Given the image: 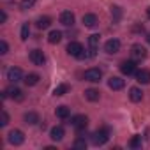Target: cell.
<instances>
[{
  "instance_id": "6da1fadb",
  "label": "cell",
  "mask_w": 150,
  "mask_h": 150,
  "mask_svg": "<svg viewBox=\"0 0 150 150\" xmlns=\"http://www.w3.org/2000/svg\"><path fill=\"white\" fill-rule=\"evenodd\" d=\"M108 138H110V129H108V127H103V129L96 131V132L90 136V141H92L96 146H101V145H104V143L108 141Z\"/></svg>"
},
{
  "instance_id": "7a4b0ae2",
  "label": "cell",
  "mask_w": 150,
  "mask_h": 150,
  "mask_svg": "<svg viewBox=\"0 0 150 150\" xmlns=\"http://www.w3.org/2000/svg\"><path fill=\"white\" fill-rule=\"evenodd\" d=\"M67 53H69L71 57H76V58H87V57H88V55L85 53L83 46H81L80 42H76V41H72V42L67 44Z\"/></svg>"
},
{
  "instance_id": "3957f363",
  "label": "cell",
  "mask_w": 150,
  "mask_h": 150,
  "mask_svg": "<svg viewBox=\"0 0 150 150\" xmlns=\"http://www.w3.org/2000/svg\"><path fill=\"white\" fill-rule=\"evenodd\" d=\"M83 78H85L87 81L99 83V81H101V78H103V71H101V69H96V67L87 69V71H85V74H83Z\"/></svg>"
},
{
  "instance_id": "277c9868",
  "label": "cell",
  "mask_w": 150,
  "mask_h": 150,
  "mask_svg": "<svg viewBox=\"0 0 150 150\" xmlns=\"http://www.w3.org/2000/svg\"><path fill=\"white\" fill-rule=\"evenodd\" d=\"M2 97H4V99L11 97V99H14V101H23V92H21L18 87H9V88L4 90Z\"/></svg>"
},
{
  "instance_id": "5b68a950",
  "label": "cell",
  "mask_w": 150,
  "mask_h": 150,
  "mask_svg": "<svg viewBox=\"0 0 150 150\" xmlns=\"http://www.w3.org/2000/svg\"><path fill=\"white\" fill-rule=\"evenodd\" d=\"M72 127H76L78 131H81V129H85L87 127V124H88V118H87V115H76V117H72L71 118V122H69Z\"/></svg>"
},
{
  "instance_id": "8992f818",
  "label": "cell",
  "mask_w": 150,
  "mask_h": 150,
  "mask_svg": "<svg viewBox=\"0 0 150 150\" xmlns=\"http://www.w3.org/2000/svg\"><path fill=\"white\" fill-rule=\"evenodd\" d=\"M7 141L11 143V145H21L23 141H25V134L21 132V131H18V129H14V131H11L9 132V136H7Z\"/></svg>"
},
{
  "instance_id": "52a82bcc",
  "label": "cell",
  "mask_w": 150,
  "mask_h": 150,
  "mask_svg": "<svg viewBox=\"0 0 150 150\" xmlns=\"http://www.w3.org/2000/svg\"><path fill=\"white\" fill-rule=\"evenodd\" d=\"M120 71L125 74V76L136 74V62H134V60H124V62L120 64Z\"/></svg>"
},
{
  "instance_id": "ba28073f",
  "label": "cell",
  "mask_w": 150,
  "mask_h": 150,
  "mask_svg": "<svg viewBox=\"0 0 150 150\" xmlns=\"http://www.w3.org/2000/svg\"><path fill=\"white\" fill-rule=\"evenodd\" d=\"M104 51H106L108 55H115V53H118V51H120V41H118V39H110V41H106V44H104Z\"/></svg>"
},
{
  "instance_id": "9c48e42d",
  "label": "cell",
  "mask_w": 150,
  "mask_h": 150,
  "mask_svg": "<svg viewBox=\"0 0 150 150\" xmlns=\"http://www.w3.org/2000/svg\"><path fill=\"white\" fill-rule=\"evenodd\" d=\"M21 78H23V72H21L20 67H11V69L7 71V80H9L11 83H18Z\"/></svg>"
},
{
  "instance_id": "30bf717a",
  "label": "cell",
  "mask_w": 150,
  "mask_h": 150,
  "mask_svg": "<svg viewBox=\"0 0 150 150\" xmlns=\"http://www.w3.org/2000/svg\"><path fill=\"white\" fill-rule=\"evenodd\" d=\"M131 57H132L134 60H143V58L146 57V50H145L141 44H134V46L131 48Z\"/></svg>"
},
{
  "instance_id": "8fae6325",
  "label": "cell",
  "mask_w": 150,
  "mask_h": 150,
  "mask_svg": "<svg viewBox=\"0 0 150 150\" xmlns=\"http://www.w3.org/2000/svg\"><path fill=\"white\" fill-rule=\"evenodd\" d=\"M30 60H32V64H35V65H44L46 57H44V53H42L41 50H32V51H30Z\"/></svg>"
},
{
  "instance_id": "7c38bea8",
  "label": "cell",
  "mask_w": 150,
  "mask_h": 150,
  "mask_svg": "<svg viewBox=\"0 0 150 150\" xmlns=\"http://www.w3.org/2000/svg\"><path fill=\"white\" fill-rule=\"evenodd\" d=\"M136 80H138V83L148 85V83H150V71H148V69H141V71H136Z\"/></svg>"
},
{
  "instance_id": "4fadbf2b",
  "label": "cell",
  "mask_w": 150,
  "mask_h": 150,
  "mask_svg": "<svg viewBox=\"0 0 150 150\" xmlns=\"http://www.w3.org/2000/svg\"><path fill=\"white\" fill-rule=\"evenodd\" d=\"M97 23H99V20H97V16H96V14L88 13V14H85V16H83V25H85V27L94 28V27H97Z\"/></svg>"
},
{
  "instance_id": "5bb4252c",
  "label": "cell",
  "mask_w": 150,
  "mask_h": 150,
  "mask_svg": "<svg viewBox=\"0 0 150 150\" xmlns=\"http://www.w3.org/2000/svg\"><path fill=\"white\" fill-rule=\"evenodd\" d=\"M124 85H125L124 80L118 78V76H113V78H110V81H108V87H110L111 90H122Z\"/></svg>"
},
{
  "instance_id": "9a60e30c",
  "label": "cell",
  "mask_w": 150,
  "mask_h": 150,
  "mask_svg": "<svg viewBox=\"0 0 150 150\" xmlns=\"http://www.w3.org/2000/svg\"><path fill=\"white\" fill-rule=\"evenodd\" d=\"M60 23L65 25V27H71V25L74 23V14H72L71 11H64V13L60 14Z\"/></svg>"
},
{
  "instance_id": "2e32d148",
  "label": "cell",
  "mask_w": 150,
  "mask_h": 150,
  "mask_svg": "<svg viewBox=\"0 0 150 150\" xmlns=\"http://www.w3.org/2000/svg\"><path fill=\"white\" fill-rule=\"evenodd\" d=\"M129 99H131L132 103H139V101L143 99V92H141V88L132 87V88L129 90Z\"/></svg>"
},
{
  "instance_id": "e0dca14e",
  "label": "cell",
  "mask_w": 150,
  "mask_h": 150,
  "mask_svg": "<svg viewBox=\"0 0 150 150\" xmlns=\"http://www.w3.org/2000/svg\"><path fill=\"white\" fill-rule=\"evenodd\" d=\"M99 35L97 34H94V35H90L88 37V46H90V57H94L96 55V50H97V46H99Z\"/></svg>"
},
{
  "instance_id": "ac0fdd59",
  "label": "cell",
  "mask_w": 150,
  "mask_h": 150,
  "mask_svg": "<svg viewBox=\"0 0 150 150\" xmlns=\"http://www.w3.org/2000/svg\"><path fill=\"white\" fill-rule=\"evenodd\" d=\"M50 138H51L53 141H60V139L64 138V127H60V125L53 127V129L50 131Z\"/></svg>"
},
{
  "instance_id": "d6986e66",
  "label": "cell",
  "mask_w": 150,
  "mask_h": 150,
  "mask_svg": "<svg viewBox=\"0 0 150 150\" xmlns=\"http://www.w3.org/2000/svg\"><path fill=\"white\" fill-rule=\"evenodd\" d=\"M39 80H41V78H39V74L32 72V74H27L23 81H25V85H27V87H34V85H37V83H39Z\"/></svg>"
},
{
  "instance_id": "ffe728a7",
  "label": "cell",
  "mask_w": 150,
  "mask_h": 150,
  "mask_svg": "<svg viewBox=\"0 0 150 150\" xmlns=\"http://www.w3.org/2000/svg\"><path fill=\"white\" fill-rule=\"evenodd\" d=\"M55 115H57L58 118L65 120V118H69V117H71V110H69L67 106H58V108L55 110Z\"/></svg>"
},
{
  "instance_id": "44dd1931",
  "label": "cell",
  "mask_w": 150,
  "mask_h": 150,
  "mask_svg": "<svg viewBox=\"0 0 150 150\" xmlns=\"http://www.w3.org/2000/svg\"><path fill=\"white\" fill-rule=\"evenodd\" d=\"M48 41H50V44H58L62 41V32L60 30H51L50 35H48Z\"/></svg>"
},
{
  "instance_id": "7402d4cb",
  "label": "cell",
  "mask_w": 150,
  "mask_h": 150,
  "mask_svg": "<svg viewBox=\"0 0 150 150\" xmlns=\"http://www.w3.org/2000/svg\"><path fill=\"white\" fill-rule=\"evenodd\" d=\"M85 97H87L88 101L96 103V101H99V97H101V92H99V90H96V88H88V90H85Z\"/></svg>"
},
{
  "instance_id": "603a6c76",
  "label": "cell",
  "mask_w": 150,
  "mask_h": 150,
  "mask_svg": "<svg viewBox=\"0 0 150 150\" xmlns=\"http://www.w3.org/2000/svg\"><path fill=\"white\" fill-rule=\"evenodd\" d=\"M25 124H28V125H34V124H37L39 122V115L35 113V111H28V113H25Z\"/></svg>"
},
{
  "instance_id": "cb8c5ba5",
  "label": "cell",
  "mask_w": 150,
  "mask_h": 150,
  "mask_svg": "<svg viewBox=\"0 0 150 150\" xmlns=\"http://www.w3.org/2000/svg\"><path fill=\"white\" fill-rule=\"evenodd\" d=\"M50 25H51V18H50V16H41V18H37V28L44 30V28H48Z\"/></svg>"
},
{
  "instance_id": "d4e9b609",
  "label": "cell",
  "mask_w": 150,
  "mask_h": 150,
  "mask_svg": "<svg viewBox=\"0 0 150 150\" xmlns=\"http://www.w3.org/2000/svg\"><path fill=\"white\" fill-rule=\"evenodd\" d=\"M111 18H113V21H115V23L122 18V9H120L118 6H113V7H111Z\"/></svg>"
},
{
  "instance_id": "484cf974",
  "label": "cell",
  "mask_w": 150,
  "mask_h": 150,
  "mask_svg": "<svg viewBox=\"0 0 150 150\" xmlns=\"http://www.w3.org/2000/svg\"><path fill=\"white\" fill-rule=\"evenodd\" d=\"M67 90H69V87H67L65 83H62V85H58V87L53 90V94H55V96H64V94H67Z\"/></svg>"
},
{
  "instance_id": "4316f807",
  "label": "cell",
  "mask_w": 150,
  "mask_h": 150,
  "mask_svg": "<svg viewBox=\"0 0 150 150\" xmlns=\"http://www.w3.org/2000/svg\"><path fill=\"white\" fill-rule=\"evenodd\" d=\"M74 148H78V150H85V148H87V141L80 136L76 141H74Z\"/></svg>"
},
{
  "instance_id": "83f0119b",
  "label": "cell",
  "mask_w": 150,
  "mask_h": 150,
  "mask_svg": "<svg viewBox=\"0 0 150 150\" xmlns=\"http://www.w3.org/2000/svg\"><path fill=\"white\" fill-rule=\"evenodd\" d=\"M28 34H30V27H28V23H23V27H21V41H27Z\"/></svg>"
},
{
  "instance_id": "f1b7e54d",
  "label": "cell",
  "mask_w": 150,
  "mask_h": 150,
  "mask_svg": "<svg viewBox=\"0 0 150 150\" xmlns=\"http://www.w3.org/2000/svg\"><path fill=\"white\" fill-rule=\"evenodd\" d=\"M129 146H131V148H139V146H141V136H134V138L129 141Z\"/></svg>"
},
{
  "instance_id": "f546056e",
  "label": "cell",
  "mask_w": 150,
  "mask_h": 150,
  "mask_svg": "<svg viewBox=\"0 0 150 150\" xmlns=\"http://www.w3.org/2000/svg\"><path fill=\"white\" fill-rule=\"evenodd\" d=\"M34 2H35V0H21V9H30L32 6H34Z\"/></svg>"
},
{
  "instance_id": "4dcf8cb0",
  "label": "cell",
  "mask_w": 150,
  "mask_h": 150,
  "mask_svg": "<svg viewBox=\"0 0 150 150\" xmlns=\"http://www.w3.org/2000/svg\"><path fill=\"white\" fill-rule=\"evenodd\" d=\"M7 124H9V115H7L6 111H2V120H0V125L4 127V125H7Z\"/></svg>"
},
{
  "instance_id": "1f68e13d",
  "label": "cell",
  "mask_w": 150,
  "mask_h": 150,
  "mask_svg": "<svg viewBox=\"0 0 150 150\" xmlns=\"http://www.w3.org/2000/svg\"><path fill=\"white\" fill-rule=\"evenodd\" d=\"M7 50H9L7 42H6V41H0V53H2V55H6V53H7Z\"/></svg>"
},
{
  "instance_id": "d6a6232c",
  "label": "cell",
  "mask_w": 150,
  "mask_h": 150,
  "mask_svg": "<svg viewBox=\"0 0 150 150\" xmlns=\"http://www.w3.org/2000/svg\"><path fill=\"white\" fill-rule=\"evenodd\" d=\"M6 20H7V14H6V13L2 11V13H0V23H4Z\"/></svg>"
},
{
  "instance_id": "836d02e7",
  "label": "cell",
  "mask_w": 150,
  "mask_h": 150,
  "mask_svg": "<svg viewBox=\"0 0 150 150\" xmlns=\"http://www.w3.org/2000/svg\"><path fill=\"white\" fill-rule=\"evenodd\" d=\"M146 16H148V18H150V7H148V9H146Z\"/></svg>"
},
{
  "instance_id": "e575fe53",
  "label": "cell",
  "mask_w": 150,
  "mask_h": 150,
  "mask_svg": "<svg viewBox=\"0 0 150 150\" xmlns=\"http://www.w3.org/2000/svg\"><path fill=\"white\" fill-rule=\"evenodd\" d=\"M146 41H148V42H150V34H148V35H146Z\"/></svg>"
}]
</instances>
